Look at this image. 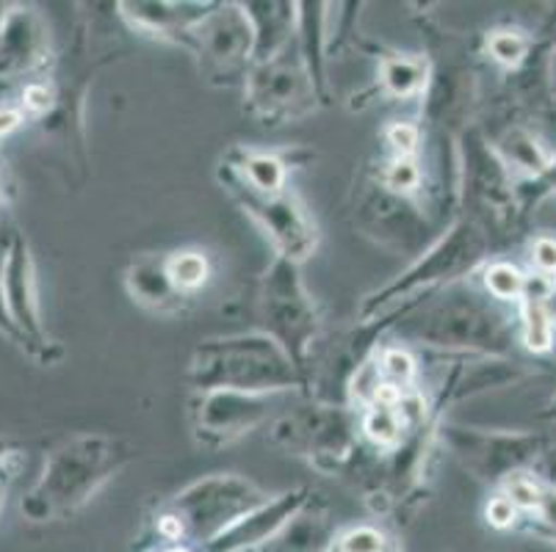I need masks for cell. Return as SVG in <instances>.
<instances>
[{"label": "cell", "instance_id": "6da1fadb", "mask_svg": "<svg viewBox=\"0 0 556 552\" xmlns=\"http://www.w3.org/2000/svg\"><path fill=\"white\" fill-rule=\"evenodd\" d=\"M388 334L407 348H427L446 357H515L520 343L518 307L490 296L482 282L463 280L421 301L382 316Z\"/></svg>", "mask_w": 556, "mask_h": 552}, {"label": "cell", "instance_id": "7a4b0ae2", "mask_svg": "<svg viewBox=\"0 0 556 552\" xmlns=\"http://www.w3.org/2000/svg\"><path fill=\"white\" fill-rule=\"evenodd\" d=\"M130 459L134 450L123 437L73 434L48 450L42 473L20 500V511L34 525L73 519L116 473L128 467Z\"/></svg>", "mask_w": 556, "mask_h": 552}, {"label": "cell", "instance_id": "3957f363", "mask_svg": "<svg viewBox=\"0 0 556 552\" xmlns=\"http://www.w3.org/2000/svg\"><path fill=\"white\" fill-rule=\"evenodd\" d=\"M271 445L300 455L316 473L361 484L377 462L361 434L357 412L346 403L313 401L280 414L269 428Z\"/></svg>", "mask_w": 556, "mask_h": 552}, {"label": "cell", "instance_id": "277c9868", "mask_svg": "<svg viewBox=\"0 0 556 552\" xmlns=\"http://www.w3.org/2000/svg\"><path fill=\"white\" fill-rule=\"evenodd\" d=\"M493 249L495 246L488 232L477 221L459 216L418 260L409 262L388 285L368 293L366 301L361 304L357 318L361 321H377V318L399 310L404 304L421 301V298L432 296L443 287L471 280L493 260Z\"/></svg>", "mask_w": 556, "mask_h": 552}, {"label": "cell", "instance_id": "5b68a950", "mask_svg": "<svg viewBox=\"0 0 556 552\" xmlns=\"http://www.w3.org/2000/svg\"><path fill=\"white\" fill-rule=\"evenodd\" d=\"M186 382L191 393L236 389L261 395H307V382L296 371V364L261 332L202 341L191 354Z\"/></svg>", "mask_w": 556, "mask_h": 552}, {"label": "cell", "instance_id": "8992f818", "mask_svg": "<svg viewBox=\"0 0 556 552\" xmlns=\"http://www.w3.org/2000/svg\"><path fill=\"white\" fill-rule=\"evenodd\" d=\"M266 500L269 495L250 478L236 473L205 475L161 505L153 519L155 536L166 541L164 547L180 544L200 552Z\"/></svg>", "mask_w": 556, "mask_h": 552}, {"label": "cell", "instance_id": "52a82bcc", "mask_svg": "<svg viewBox=\"0 0 556 552\" xmlns=\"http://www.w3.org/2000/svg\"><path fill=\"white\" fill-rule=\"evenodd\" d=\"M252 318L255 332L275 341L305 382H311L313 364L325 346V326L296 262L275 257V262L263 271L252 298Z\"/></svg>", "mask_w": 556, "mask_h": 552}, {"label": "cell", "instance_id": "ba28073f", "mask_svg": "<svg viewBox=\"0 0 556 552\" xmlns=\"http://www.w3.org/2000/svg\"><path fill=\"white\" fill-rule=\"evenodd\" d=\"M459 216L477 221L493 246L513 241L523 219L518 177L504 166L479 125L459 136Z\"/></svg>", "mask_w": 556, "mask_h": 552}, {"label": "cell", "instance_id": "9c48e42d", "mask_svg": "<svg viewBox=\"0 0 556 552\" xmlns=\"http://www.w3.org/2000/svg\"><path fill=\"white\" fill-rule=\"evenodd\" d=\"M421 37L427 42L429 86L421 98V130L459 139L473 128L479 105V80L468 59V42L441 23L424 17Z\"/></svg>", "mask_w": 556, "mask_h": 552}, {"label": "cell", "instance_id": "30bf717a", "mask_svg": "<svg viewBox=\"0 0 556 552\" xmlns=\"http://www.w3.org/2000/svg\"><path fill=\"white\" fill-rule=\"evenodd\" d=\"M349 221L357 235L391 255L418 260L441 238V227L427 213L418 196L388 189L371 169L355 180L349 196Z\"/></svg>", "mask_w": 556, "mask_h": 552}, {"label": "cell", "instance_id": "8fae6325", "mask_svg": "<svg viewBox=\"0 0 556 552\" xmlns=\"http://www.w3.org/2000/svg\"><path fill=\"white\" fill-rule=\"evenodd\" d=\"M438 439L446 453H452L459 467L468 470L490 489H498L504 480L518 473H534L551 448V439L538 432H509V428H479V425L452 423L443 418L438 425Z\"/></svg>", "mask_w": 556, "mask_h": 552}, {"label": "cell", "instance_id": "7c38bea8", "mask_svg": "<svg viewBox=\"0 0 556 552\" xmlns=\"http://www.w3.org/2000/svg\"><path fill=\"white\" fill-rule=\"evenodd\" d=\"M216 180H219L222 191L261 227L280 260L302 266L318 249L316 219L294 191L286 189L280 194L252 191L227 164L216 166Z\"/></svg>", "mask_w": 556, "mask_h": 552}, {"label": "cell", "instance_id": "4fadbf2b", "mask_svg": "<svg viewBox=\"0 0 556 552\" xmlns=\"http://www.w3.org/2000/svg\"><path fill=\"white\" fill-rule=\"evenodd\" d=\"M180 48L194 55L197 69L211 86L244 89L255 39L241 3H214V9L186 34Z\"/></svg>", "mask_w": 556, "mask_h": 552}, {"label": "cell", "instance_id": "5bb4252c", "mask_svg": "<svg viewBox=\"0 0 556 552\" xmlns=\"http://www.w3.org/2000/svg\"><path fill=\"white\" fill-rule=\"evenodd\" d=\"M244 100L247 111L266 128H282L305 119L321 105L296 42L271 61L252 64L244 80Z\"/></svg>", "mask_w": 556, "mask_h": 552}, {"label": "cell", "instance_id": "9a60e30c", "mask_svg": "<svg viewBox=\"0 0 556 552\" xmlns=\"http://www.w3.org/2000/svg\"><path fill=\"white\" fill-rule=\"evenodd\" d=\"M3 293H7V307L14 326L23 334L25 354L42 368H50L64 357V348L53 341L45 329L42 310H39L37 296V268H34L31 249L20 230L12 227L9 238L7 268H3Z\"/></svg>", "mask_w": 556, "mask_h": 552}, {"label": "cell", "instance_id": "2e32d148", "mask_svg": "<svg viewBox=\"0 0 556 552\" xmlns=\"http://www.w3.org/2000/svg\"><path fill=\"white\" fill-rule=\"evenodd\" d=\"M55 69L50 30L34 7L12 3L0 25V103L25 84L45 78Z\"/></svg>", "mask_w": 556, "mask_h": 552}, {"label": "cell", "instance_id": "e0dca14e", "mask_svg": "<svg viewBox=\"0 0 556 552\" xmlns=\"http://www.w3.org/2000/svg\"><path fill=\"white\" fill-rule=\"evenodd\" d=\"M275 398L277 395L236 393V389L194 393L189 401L194 442L205 450L227 448L269 420Z\"/></svg>", "mask_w": 556, "mask_h": 552}, {"label": "cell", "instance_id": "ac0fdd59", "mask_svg": "<svg viewBox=\"0 0 556 552\" xmlns=\"http://www.w3.org/2000/svg\"><path fill=\"white\" fill-rule=\"evenodd\" d=\"M532 376V368L515 357H448V368L441 373V384L434 393H429V401L434 412L446 418V407L518 387Z\"/></svg>", "mask_w": 556, "mask_h": 552}, {"label": "cell", "instance_id": "d6986e66", "mask_svg": "<svg viewBox=\"0 0 556 552\" xmlns=\"http://www.w3.org/2000/svg\"><path fill=\"white\" fill-rule=\"evenodd\" d=\"M313 492L307 486H296V489H288V492L275 495L263 505H257L255 511H250L247 516H241L239 523L232 525L230 530L219 536V539L211 541L208 547H202L200 552H252L261 544L271 539V536L280 534L307 503H311Z\"/></svg>", "mask_w": 556, "mask_h": 552}, {"label": "cell", "instance_id": "ffe728a7", "mask_svg": "<svg viewBox=\"0 0 556 552\" xmlns=\"http://www.w3.org/2000/svg\"><path fill=\"white\" fill-rule=\"evenodd\" d=\"M119 17L128 30L161 42L184 44L186 34L214 9V3H197V0H123L116 3Z\"/></svg>", "mask_w": 556, "mask_h": 552}, {"label": "cell", "instance_id": "44dd1931", "mask_svg": "<svg viewBox=\"0 0 556 552\" xmlns=\"http://www.w3.org/2000/svg\"><path fill=\"white\" fill-rule=\"evenodd\" d=\"M330 3L321 0H305L296 3V50L302 55L311 84L316 89L318 103H330V78H327V64H330Z\"/></svg>", "mask_w": 556, "mask_h": 552}, {"label": "cell", "instance_id": "7402d4cb", "mask_svg": "<svg viewBox=\"0 0 556 552\" xmlns=\"http://www.w3.org/2000/svg\"><path fill=\"white\" fill-rule=\"evenodd\" d=\"M125 287L139 307L155 316H180L189 310L191 298L172 285L166 255H139L125 268Z\"/></svg>", "mask_w": 556, "mask_h": 552}, {"label": "cell", "instance_id": "603a6c76", "mask_svg": "<svg viewBox=\"0 0 556 552\" xmlns=\"http://www.w3.org/2000/svg\"><path fill=\"white\" fill-rule=\"evenodd\" d=\"M247 20H250L252 39V64H263L280 55L288 44L296 42V3L288 0H247L241 3Z\"/></svg>", "mask_w": 556, "mask_h": 552}, {"label": "cell", "instance_id": "cb8c5ba5", "mask_svg": "<svg viewBox=\"0 0 556 552\" xmlns=\"http://www.w3.org/2000/svg\"><path fill=\"white\" fill-rule=\"evenodd\" d=\"M498 158L504 161L509 171L518 177V182H532L548 175L554 166L556 152L548 150L538 130H532L526 121H509L495 136H488Z\"/></svg>", "mask_w": 556, "mask_h": 552}, {"label": "cell", "instance_id": "d4e9b609", "mask_svg": "<svg viewBox=\"0 0 556 552\" xmlns=\"http://www.w3.org/2000/svg\"><path fill=\"white\" fill-rule=\"evenodd\" d=\"M338 528L327 503L311 498V503L286 525L277 536L252 552H330Z\"/></svg>", "mask_w": 556, "mask_h": 552}, {"label": "cell", "instance_id": "484cf974", "mask_svg": "<svg viewBox=\"0 0 556 552\" xmlns=\"http://www.w3.org/2000/svg\"><path fill=\"white\" fill-rule=\"evenodd\" d=\"M222 164L230 166L252 191L261 194H280L288 189V171L294 166V158H286L280 152L252 150V146H232L225 152Z\"/></svg>", "mask_w": 556, "mask_h": 552}, {"label": "cell", "instance_id": "4316f807", "mask_svg": "<svg viewBox=\"0 0 556 552\" xmlns=\"http://www.w3.org/2000/svg\"><path fill=\"white\" fill-rule=\"evenodd\" d=\"M429 86L427 55L386 50L377 55V89L391 100H421Z\"/></svg>", "mask_w": 556, "mask_h": 552}, {"label": "cell", "instance_id": "83f0119b", "mask_svg": "<svg viewBox=\"0 0 556 552\" xmlns=\"http://www.w3.org/2000/svg\"><path fill=\"white\" fill-rule=\"evenodd\" d=\"M538 50L532 34L520 28H495L484 37V55L507 73H518Z\"/></svg>", "mask_w": 556, "mask_h": 552}, {"label": "cell", "instance_id": "f1b7e54d", "mask_svg": "<svg viewBox=\"0 0 556 552\" xmlns=\"http://www.w3.org/2000/svg\"><path fill=\"white\" fill-rule=\"evenodd\" d=\"M520 343L526 351L548 354L556 346V326L545 310V298H520L518 301Z\"/></svg>", "mask_w": 556, "mask_h": 552}, {"label": "cell", "instance_id": "f546056e", "mask_svg": "<svg viewBox=\"0 0 556 552\" xmlns=\"http://www.w3.org/2000/svg\"><path fill=\"white\" fill-rule=\"evenodd\" d=\"M166 271L172 277V285L189 298H194L211 280V262L205 252L200 249L169 252L166 255Z\"/></svg>", "mask_w": 556, "mask_h": 552}, {"label": "cell", "instance_id": "4dcf8cb0", "mask_svg": "<svg viewBox=\"0 0 556 552\" xmlns=\"http://www.w3.org/2000/svg\"><path fill=\"white\" fill-rule=\"evenodd\" d=\"M477 277L490 296L498 298L502 304H509V307H518L520 296H523V287H526V273L520 271L515 262L490 260L488 266L477 273Z\"/></svg>", "mask_w": 556, "mask_h": 552}, {"label": "cell", "instance_id": "1f68e13d", "mask_svg": "<svg viewBox=\"0 0 556 552\" xmlns=\"http://www.w3.org/2000/svg\"><path fill=\"white\" fill-rule=\"evenodd\" d=\"M332 550L338 552H399L396 541L377 525H355L336 536Z\"/></svg>", "mask_w": 556, "mask_h": 552}, {"label": "cell", "instance_id": "d6a6232c", "mask_svg": "<svg viewBox=\"0 0 556 552\" xmlns=\"http://www.w3.org/2000/svg\"><path fill=\"white\" fill-rule=\"evenodd\" d=\"M386 155L382 158H418L424 146V130L418 121H391L382 130Z\"/></svg>", "mask_w": 556, "mask_h": 552}, {"label": "cell", "instance_id": "836d02e7", "mask_svg": "<svg viewBox=\"0 0 556 552\" xmlns=\"http://www.w3.org/2000/svg\"><path fill=\"white\" fill-rule=\"evenodd\" d=\"M9 238H12V227L0 224V337H7L12 346H17L25 354V341L23 334L14 326L12 316H9L7 307V293H3V268H7V255H9Z\"/></svg>", "mask_w": 556, "mask_h": 552}, {"label": "cell", "instance_id": "e575fe53", "mask_svg": "<svg viewBox=\"0 0 556 552\" xmlns=\"http://www.w3.org/2000/svg\"><path fill=\"white\" fill-rule=\"evenodd\" d=\"M484 516H488V523L493 525L495 530H513V528L518 530L520 523H523L520 511L515 509V505L509 503L502 492H495L493 498H490L488 509H484Z\"/></svg>", "mask_w": 556, "mask_h": 552}, {"label": "cell", "instance_id": "d590c367", "mask_svg": "<svg viewBox=\"0 0 556 552\" xmlns=\"http://www.w3.org/2000/svg\"><path fill=\"white\" fill-rule=\"evenodd\" d=\"M532 266L538 273L556 280V238L540 235L532 246Z\"/></svg>", "mask_w": 556, "mask_h": 552}, {"label": "cell", "instance_id": "8d00e7d4", "mask_svg": "<svg viewBox=\"0 0 556 552\" xmlns=\"http://www.w3.org/2000/svg\"><path fill=\"white\" fill-rule=\"evenodd\" d=\"M25 467V450L17 448L14 453H9L3 462H0V509H3V503H7V495L9 489L14 486V480H17V475L23 473Z\"/></svg>", "mask_w": 556, "mask_h": 552}, {"label": "cell", "instance_id": "74e56055", "mask_svg": "<svg viewBox=\"0 0 556 552\" xmlns=\"http://www.w3.org/2000/svg\"><path fill=\"white\" fill-rule=\"evenodd\" d=\"M23 121H25L23 111H20L12 100H9V103H0V141L9 139L14 130L23 128Z\"/></svg>", "mask_w": 556, "mask_h": 552}, {"label": "cell", "instance_id": "f35d334b", "mask_svg": "<svg viewBox=\"0 0 556 552\" xmlns=\"http://www.w3.org/2000/svg\"><path fill=\"white\" fill-rule=\"evenodd\" d=\"M534 473H538V478L543 480L545 486L556 489V445L554 442H551V448L543 453V459H540V464Z\"/></svg>", "mask_w": 556, "mask_h": 552}, {"label": "cell", "instance_id": "ab89813d", "mask_svg": "<svg viewBox=\"0 0 556 552\" xmlns=\"http://www.w3.org/2000/svg\"><path fill=\"white\" fill-rule=\"evenodd\" d=\"M548 89H551V98L556 100V42L551 44L548 50Z\"/></svg>", "mask_w": 556, "mask_h": 552}, {"label": "cell", "instance_id": "60d3db41", "mask_svg": "<svg viewBox=\"0 0 556 552\" xmlns=\"http://www.w3.org/2000/svg\"><path fill=\"white\" fill-rule=\"evenodd\" d=\"M7 164H0V210L7 207L9 202V182H7V169H3Z\"/></svg>", "mask_w": 556, "mask_h": 552}, {"label": "cell", "instance_id": "b9f144b4", "mask_svg": "<svg viewBox=\"0 0 556 552\" xmlns=\"http://www.w3.org/2000/svg\"><path fill=\"white\" fill-rule=\"evenodd\" d=\"M540 418L548 420V423H556V389H554V395L548 398V403L543 407V412H540Z\"/></svg>", "mask_w": 556, "mask_h": 552}, {"label": "cell", "instance_id": "7bdbcfd3", "mask_svg": "<svg viewBox=\"0 0 556 552\" xmlns=\"http://www.w3.org/2000/svg\"><path fill=\"white\" fill-rule=\"evenodd\" d=\"M17 448H20V445L14 442V439H9V437H3V434H0V462H3L9 453H14Z\"/></svg>", "mask_w": 556, "mask_h": 552}, {"label": "cell", "instance_id": "ee69618b", "mask_svg": "<svg viewBox=\"0 0 556 552\" xmlns=\"http://www.w3.org/2000/svg\"><path fill=\"white\" fill-rule=\"evenodd\" d=\"M545 310H548L551 321H554V326H556V280H554V287H551L548 298H545Z\"/></svg>", "mask_w": 556, "mask_h": 552}, {"label": "cell", "instance_id": "f6af8a7d", "mask_svg": "<svg viewBox=\"0 0 556 552\" xmlns=\"http://www.w3.org/2000/svg\"><path fill=\"white\" fill-rule=\"evenodd\" d=\"M155 552H197V550H191V547H180V544H169V547H161V550H155Z\"/></svg>", "mask_w": 556, "mask_h": 552}, {"label": "cell", "instance_id": "bcb514c9", "mask_svg": "<svg viewBox=\"0 0 556 552\" xmlns=\"http://www.w3.org/2000/svg\"><path fill=\"white\" fill-rule=\"evenodd\" d=\"M538 539L551 541V544H556V534H538Z\"/></svg>", "mask_w": 556, "mask_h": 552}, {"label": "cell", "instance_id": "7dc6e473", "mask_svg": "<svg viewBox=\"0 0 556 552\" xmlns=\"http://www.w3.org/2000/svg\"><path fill=\"white\" fill-rule=\"evenodd\" d=\"M556 42V34H554V37H551V44H554Z\"/></svg>", "mask_w": 556, "mask_h": 552}, {"label": "cell", "instance_id": "c3c4849f", "mask_svg": "<svg viewBox=\"0 0 556 552\" xmlns=\"http://www.w3.org/2000/svg\"><path fill=\"white\" fill-rule=\"evenodd\" d=\"M330 552H338V550H332V547H330Z\"/></svg>", "mask_w": 556, "mask_h": 552}, {"label": "cell", "instance_id": "681fc988", "mask_svg": "<svg viewBox=\"0 0 556 552\" xmlns=\"http://www.w3.org/2000/svg\"><path fill=\"white\" fill-rule=\"evenodd\" d=\"M0 164H3V158H0Z\"/></svg>", "mask_w": 556, "mask_h": 552}, {"label": "cell", "instance_id": "f907efd6", "mask_svg": "<svg viewBox=\"0 0 556 552\" xmlns=\"http://www.w3.org/2000/svg\"><path fill=\"white\" fill-rule=\"evenodd\" d=\"M0 224H3V219H0Z\"/></svg>", "mask_w": 556, "mask_h": 552}, {"label": "cell", "instance_id": "816d5d0a", "mask_svg": "<svg viewBox=\"0 0 556 552\" xmlns=\"http://www.w3.org/2000/svg\"><path fill=\"white\" fill-rule=\"evenodd\" d=\"M454 552H457V550H454Z\"/></svg>", "mask_w": 556, "mask_h": 552}]
</instances>
